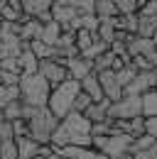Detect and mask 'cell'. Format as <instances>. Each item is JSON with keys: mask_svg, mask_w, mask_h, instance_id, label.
Instances as JSON below:
<instances>
[{"mask_svg": "<svg viewBox=\"0 0 157 159\" xmlns=\"http://www.w3.org/2000/svg\"><path fill=\"white\" fill-rule=\"evenodd\" d=\"M49 144L54 147V152L59 147H69V144H74V147H91V122L81 113L71 110L69 115H64L59 120Z\"/></svg>", "mask_w": 157, "mask_h": 159, "instance_id": "obj_1", "label": "cell"}, {"mask_svg": "<svg viewBox=\"0 0 157 159\" xmlns=\"http://www.w3.org/2000/svg\"><path fill=\"white\" fill-rule=\"evenodd\" d=\"M78 91H81V86H78V81H74V79H66V81H61V83H57V86H52L47 108L61 120L64 115H69V113L74 110V98H76Z\"/></svg>", "mask_w": 157, "mask_h": 159, "instance_id": "obj_2", "label": "cell"}, {"mask_svg": "<svg viewBox=\"0 0 157 159\" xmlns=\"http://www.w3.org/2000/svg\"><path fill=\"white\" fill-rule=\"evenodd\" d=\"M17 86H20V100L22 103L35 105V108H47L52 86L42 79L39 74H22Z\"/></svg>", "mask_w": 157, "mask_h": 159, "instance_id": "obj_3", "label": "cell"}, {"mask_svg": "<svg viewBox=\"0 0 157 159\" xmlns=\"http://www.w3.org/2000/svg\"><path fill=\"white\" fill-rule=\"evenodd\" d=\"M25 122H27V137L35 139L37 144H49L52 135H54V130L59 125V118L49 108H37V113Z\"/></svg>", "mask_w": 157, "mask_h": 159, "instance_id": "obj_4", "label": "cell"}, {"mask_svg": "<svg viewBox=\"0 0 157 159\" xmlns=\"http://www.w3.org/2000/svg\"><path fill=\"white\" fill-rule=\"evenodd\" d=\"M130 144L133 137L125 135V132H113V135H106V137H91V147L103 152L108 159H130Z\"/></svg>", "mask_w": 157, "mask_h": 159, "instance_id": "obj_5", "label": "cell"}, {"mask_svg": "<svg viewBox=\"0 0 157 159\" xmlns=\"http://www.w3.org/2000/svg\"><path fill=\"white\" fill-rule=\"evenodd\" d=\"M137 115H142V98L140 96H125L123 93V98L111 103V108H108L111 120H133Z\"/></svg>", "mask_w": 157, "mask_h": 159, "instance_id": "obj_6", "label": "cell"}, {"mask_svg": "<svg viewBox=\"0 0 157 159\" xmlns=\"http://www.w3.org/2000/svg\"><path fill=\"white\" fill-rule=\"evenodd\" d=\"M37 74L47 81L49 86H57L61 81L69 79V71H66V64L59 59H42L37 64Z\"/></svg>", "mask_w": 157, "mask_h": 159, "instance_id": "obj_7", "label": "cell"}, {"mask_svg": "<svg viewBox=\"0 0 157 159\" xmlns=\"http://www.w3.org/2000/svg\"><path fill=\"white\" fill-rule=\"evenodd\" d=\"M155 86H157V69H150V71H137L135 79L123 88V93H125V96H142V93L152 91Z\"/></svg>", "mask_w": 157, "mask_h": 159, "instance_id": "obj_8", "label": "cell"}, {"mask_svg": "<svg viewBox=\"0 0 157 159\" xmlns=\"http://www.w3.org/2000/svg\"><path fill=\"white\" fill-rule=\"evenodd\" d=\"M96 76H98V83H101V91H103V98H108L111 103H116L118 98H123V86L118 83L113 69H106V71H101Z\"/></svg>", "mask_w": 157, "mask_h": 159, "instance_id": "obj_9", "label": "cell"}, {"mask_svg": "<svg viewBox=\"0 0 157 159\" xmlns=\"http://www.w3.org/2000/svg\"><path fill=\"white\" fill-rule=\"evenodd\" d=\"M125 47H128L130 59H133V57H147L150 52H155V49H157V44L152 39H147V37H137V34H130V39L125 42Z\"/></svg>", "mask_w": 157, "mask_h": 159, "instance_id": "obj_10", "label": "cell"}, {"mask_svg": "<svg viewBox=\"0 0 157 159\" xmlns=\"http://www.w3.org/2000/svg\"><path fill=\"white\" fill-rule=\"evenodd\" d=\"M64 64H66L69 79H74V81H81L83 76L93 74V69H91V61H88V59H83L81 54H78V57H71V59H66Z\"/></svg>", "mask_w": 157, "mask_h": 159, "instance_id": "obj_11", "label": "cell"}, {"mask_svg": "<svg viewBox=\"0 0 157 159\" xmlns=\"http://www.w3.org/2000/svg\"><path fill=\"white\" fill-rule=\"evenodd\" d=\"M42 22L37 17H30V15H22V20H20V39L22 42H32V39H39V34H42Z\"/></svg>", "mask_w": 157, "mask_h": 159, "instance_id": "obj_12", "label": "cell"}, {"mask_svg": "<svg viewBox=\"0 0 157 159\" xmlns=\"http://www.w3.org/2000/svg\"><path fill=\"white\" fill-rule=\"evenodd\" d=\"M108 108H111V100H108V98H101V100H93L81 115L88 120V122H101V120L108 118Z\"/></svg>", "mask_w": 157, "mask_h": 159, "instance_id": "obj_13", "label": "cell"}, {"mask_svg": "<svg viewBox=\"0 0 157 159\" xmlns=\"http://www.w3.org/2000/svg\"><path fill=\"white\" fill-rule=\"evenodd\" d=\"M49 10H52V20L59 22V25H61V30H66V27H69V22L78 15L74 5H59V2H54Z\"/></svg>", "mask_w": 157, "mask_h": 159, "instance_id": "obj_14", "label": "cell"}, {"mask_svg": "<svg viewBox=\"0 0 157 159\" xmlns=\"http://www.w3.org/2000/svg\"><path fill=\"white\" fill-rule=\"evenodd\" d=\"M37 64H39V59L32 54V49L25 44V49L17 54V69H20V74H37Z\"/></svg>", "mask_w": 157, "mask_h": 159, "instance_id": "obj_15", "label": "cell"}, {"mask_svg": "<svg viewBox=\"0 0 157 159\" xmlns=\"http://www.w3.org/2000/svg\"><path fill=\"white\" fill-rule=\"evenodd\" d=\"M78 86H81V91H83L86 96H91V100H101V98H103V91H101V83H98L96 74L83 76V79L78 81Z\"/></svg>", "mask_w": 157, "mask_h": 159, "instance_id": "obj_16", "label": "cell"}, {"mask_svg": "<svg viewBox=\"0 0 157 159\" xmlns=\"http://www.w3.org/2000/svg\"><path fill=\"white\" fill-rule=\"evenodd\" d=\"M59 34H61V25L59 22H54V20H49L44 27H42V34H39V39L44 42L47 47H54L59 42Z\"/></svg>", "mask_w": 157, "mask_h": 159, "instance_id": "obj_17", "label": "cell"}, {"mask_svg": "<svg viewBox=\"0 0 157 159\" xmlns=\"http://www.w3.org/2000/svg\"><path fill=\"white\" fill-rule=\"evenodd\" d=\"M93 15L98 20H108V17H118V7L113 0H96L93 2Z\"/></svg>", "mask_w": 157, "mask_h": 159, "instance_id": "obj_18", "label": "cell"}, {"mask_svg": "<svg viewBox=\"0 0 157 159\" xmlns=\"http://www.w3.org/2000/svg\"><path fill=\"white\" fill-rule=\"evenodd\" d=\"M15 142H17V159H32V157H37L39 144L35 142V139H30V137H17Z\"/></svg>", "mask_w": 157, "mask_h": 159, "instance_id": "obj_19", "label": "cell"}, {"mask_svg": "<svg viewBox=\"0 0 157 159\" xmlns=\"http://www.w3.org/2000/svg\"><path fill=\"white\" fill-rule=\"evenodd\" d=\"M20 2H22V12L30 15V17H35V15L49 10L54 5V0H20Z\"/></svg>", "mask_w": 157, "mask_h": 159, "instance_id": "obj_20", "label": "cell"}, {"mask_svg": "<svg viewBox=\"0 0 157 159\" xmlns=\"http://www.w3.org/2000/svg\"><path fill=\"white\" fill-rule=\"evenodd\" d=\"M157 32V17H145V15H137V37H147L152 39Z\"/></svg>", "mask_w": 157, "mask_h": 159, "instance_id": "obj_21", "label": "cell"}, {"mask_svg": "<svg viewBox=\"0 0 157 159\" xmlns=\"http://www.w3.org/2000/svg\"><path fill=\"white\" fill-rule=\"evenodd\" d=\"M96 37H98V39H103L106 44H111V42H113V37H116V17H108V20H98Z\"/></svg>", "mask_w": 157, "mask_h": 159, "instance_id": "obj_22", "label": "cell"}, {"mask_svg": "<svg viewBox=\"0 0 157 159\" xmlns=\"http://www.w3.org/2000/svg\"><path fill=\"white\" fill-rule=\"evenodd\" d=\"M116 30H123V32H130V34H135V32H137V12L118 15V17H116Z\"/></svg>", "mask_w": 157, "mask_h": 159, "instance_id": "obj_23", "label": "cell"}, {"mask_svg": "<svg viewBox=\"0 0 157 159\" xmlns=\"http://www.w3.org/2000/svg\"><path fill=\"white\" fill-rule=\"evenodd\" d=\"M140 98H142V118L157 115V88L147 91V93H142Z\"/></svg>", "mask_w": 157, "mask_h": 159, "instance_id": "obj_24", "label": "cell"}, {"mask_svg": "<svg viewBox=\"0 0 157 159\" xmlns=\"http://www.w3.org/2000/svg\"><path fill=\"white\" fill-rule=\"evenodd\" d=\"M27 42L22 39H12V42H0V59H10V57H17L20 52L25 49Z\"/></svg>", "mask_w": 157, "mask_h": 159, "instance_id": "obj_25", "label": "cell"}, {"mask_svg": "<svg viewBox=\"0 0 157 159\" xmlns=\"http://www.w3.org/2000/svg\"><path fill=\"white\" fill-rule=\"evenodd\" d=\"M113 59H116V54L108 49V52H103V54H98L96 59L91 61V69H93V74H101V71H106V69H111L113 66Z\"/></svg>", "mask_w": 157, "mask_h": 159, "instance_id": "obj_26", "label": "cell"}, {"mask_svg": "<svg viewBox=\"0 0 157 159\" xmlns=\"http://www.w3.org/2000/svg\"><path fill=\"white\" fill-rule=\"evenodd\" d=\"M93 39H96V32H88V30H76V32H74V44H76L78 54H81L83 49H88V47L93 44Z\"/></svg>", "mask_w": 157, "mask_h": 159, "instance_id": "obj_27", "label": "cell"}, {"mask_svg": "<svg viewBox=\"0 0 157 159\" xmlns=\"http://www.w3.org/2000/svg\"><path fill=\"white\" fill-rule=\"evenodd\" d=\"M27 47L32 49V54L37 57L39 61L42 59H52V47H47L42 39H32V42H27Z\"/></svg>", "mask_w": 157, "mask_h": 159, "instance_id": "obj_28", "label": "cell"}, {"mask_svg": "<svg viewBox=\"0 0 157 159\" xmlns=\"http://www.w3.org/2000/svg\"><path fill=\"white\" fill-rule=\"evenodd\" d=\"M103 52H108V44L96 37V39H93V44H91L88 49H83V52H81V57H83V59H88V61H93L98 54H103Z\"/></svg>", "mask_w": 157, "mask_h": 159, "instance_id": "obj_29", "label": "cell"}, {"mask_svg": "<svg viewBox=\"0 0 157 159\" xmlns=\"http://www.w3.org/2000/svg\"><path fill=\"white\" fill-rule=\"evenodd\" d=\"M0 110H2V118L10 120V122H12V120H20V115H22V100H10V103L2 105Z\"/></svg>", "mask_w": 157, "mask_h": 159, "instance_id": "obj_30", "label": "cell"}, {"mask_svg": "<svg viewBox=\"0 0 157 159\" xmlns=\"http://www.w3.org/2000/svg\"><path fill=\"white\" fill-rule=\"evenodd\" d=\"M118 7V15H128V12H137L142 5H145V0H113Z\"/></svg>", "mask_w": 157, "mask_h": 159, "instance_id": "obj_31", "label": "cell"}, {"mask_svg": "<svg viewBox=\"0 0 157 159\" xmlns=\"http://www.w3.org/2000/svg\"><path fill=\"white\" fill-rule=\"evenodd\" d=\"M135 74H137V69L133 66V61H130V64H125L123 69H118V71H116V79H118V83H120V86L125 88V86H128L130 81L135 79Z\"/></svg>", "mask_w": 157, "mask_h": 159, "instance_id": "obj_32", "label": "cell"}, {"mask_svg": "<svg viewBox=\"0 0 157 159\" xmlns=\"http://www.w3.org/2000/svg\"><path fill=\"white\" fill-rule=\"evenodd\" d=\"M128 135H130L133 139L145 135V118H142V115H137V118L128 120Z\"/></svg>", "mask_w": 157, "mask_h": 159, "instance_id": "obj_33", "label": "cell"}, {"mask_svg": "<svg viewBox=\"0 0 157 159\" xmlns=\"http://www.w3.org/2000/svg\"><path fill=\"white\" fill-rule=\"evenodd\" d=\"M0 159H17V142L15 139L0 142Z\"/></svg>", "mask_w": 157, "mask_h": 159, "instance_id": "obj_34", "label": "cell"}, {"mask_svg": "<svg viewBox=\"0 0 157 159\" xmlns=\"http://www.w3.org/2000/svg\"><path fill=\"white\" fill-rule=\"evenodd\" d=\"M78 30H88V32H96L98 30V17L93 12H86V15H78Z\"/></svg>", "mask_w": 157, "mask_h": 159, "instance_id": "obj_35", "label": "cell"}, {"mask_svg": "<svg viewBox=\"0 0 157 159\" xmlns=\"http://www.w3.org/2000/svg\"><path fill=\"white\" fill-rule=\"evenodd\" d=\"M130 159H157V139L150 147H145V149H140V152H133Z\"/></svg>", "mask_w": 157, "mask_h": 159, "instance_id": "obj_36", "label": "cell"}, {"mask_svg": "<svg viewBox=\"0 0 157 159\" xmlns=\"http://www.w3.org/2000/svg\"><path fill=\"white\" fill-rule=\"evenodd\" d=\"M91 103H93V100H91V96H86L83 91H78L76 98H74V110H76V113H83V110H86Z\"/></svg>", "mask_w": 157, "mask_h": 159, "instance_id": "obj_37", "label": "cell"}, {"mask_svg": "<svg viewBox=\"0 0 157 159\" xmlns=\"http://www.w3.org/2000/svg\"><path fill=\"white\" fill-rule=\"evenodd\" d=\"M20 76L22 74H15V71H2L0 69V86H17Z\"/></svg>", "mask_w": 157, "mask_h": 159, "instance_id": "obj_38", "label": "cell"}, {"mask_svg": "<svg viewBox=\"0 0 157 159\" xmlns=\"http://www.w3.org/2000/svg\"><path fill=\"white\" fill-rule=\"evenodd\" d=\"M7 139H15L12 122L10 120H0V142H7Z\"/></svg>", "mask_w": 157, "mask_h": 159, "instance_id": "obj_39", "label": "cell"}, {"mask_svg": "<svg viewBox=\"0 0 157 159\" xmlns=\"http://www.w3.org/2000/svg\"><path fill=\"white\" fill-rule=\"evenodd\" d=\"M93 2H96V0H71V5L76 7V12H78V15L93 12Z\"/></svg>", "mask_w": 157, "mask_h": 159, "instance_id": "obj_40", "label": "cell"}, {"mask_svg": "<svg viewBox=\"0 0 157 159\" xmlns=\"http://www.w3.org/2000/svg\"><path fill=\"white\" fill-rule=\"evenodd\" d=\"M137 15H145V17H157V0H145V5L137 10Z\"/></svg>", "mask_w": 157, "mask_h": 159, "instance_id": "obj_41", "label": "cell"}, {"mask_svg": "<svg viewBox=\"0 0 157 159\" xmlns=\"http://www.w3.org/2000/svg\"><path fill=\"white\" fill-rule=\"evenodd\" d=\"M145 135H150V137L157 139V115L145 118Z\"/></svg>", "mask_w": 157, "mask_h": 159, "instance_id": "obj_42", "label": "cell"}, {"mask_svg": "<svg viewBox=\"0 0 157 159\" xmlns=\"http://www.w3.org/2000/svg\"><path fill=\"white\" fill-rule=\"evenodd\" d=\"M12 132H15V139L17 137H27V122L20 118V120H12Z\"/></svg>", "mask_w": 157, "mask_h": 159, "instance_id": "obj_43", "label": "cell"}, {"mask_svg": "<svg viewBox=\"0 0 157 159\" xmlns=\"http://www.w3.org/2000/svg\"><path fill=\"white\" fill-rule=\"evenodd\" d=\"M35 17H37L42 25H47V22L52 20V10H44V12H39V15H35Z\"/></svg>", "mask_w": 157, "mask_h": 159, "instance_id": "obj_44", "label": "cell"}, {"mask_svg": "<svg viewBox=\"0 0 157 159\" xmlns=\"http://www.w3.org/2000/svg\"><path fill=\"white\" fill-rule=\"evenodd\" d=\"M145 59L150 61V66H152V69H157V49H155V52H150V54H147Z\"/></svg>", "mask_w": 157, "mask_h": 159, "instance_id": "obj_45", "label": "cell"}, {"mask_svg": "<svg viewBox=\"0 0 157 159\" xmlns=\"http://www.w3.org/2000/svg\"><path fill=\"white\" fill-rule=\"evenodd\" d=\"M44 159H61V154H59V152H54V154H49V157H44Z\"/></svg>", "mask_w": 157, "mask_h": 159, "instance_id": "obj_46", "label": "cell"}, {"mask_svg": "<svg viewBox=\"0 0 157 159\" xmlns=\"http://www.w3.org/2000/svg\"><path fill=\"white\" fill-rule=\"evenodd\" d=\"M54 2H59V5H71V0H54Z\"/></svg>", "mask_w": 157, "mask_h": 159, "instance_id": "obj_47", "label": "cell"}, {"mask_svg": "<svg viewBox=\"0 0 157 159\" xmlns=\"http://www.w3.org/2000/svg\"><path fill=\"white\" fill-rule=\"evenodd\" d=\"M5 2H7V0H0V10H2V7H5Z\"/></svg>", "mask_w": 157, "mask_h": 159, "instance_id": "obj_48", "label": "cell"}, {"mask_svg": "<svg viewBox=\"0 0 157 159\" xmlns=\"http://www.w3.org/2000/svg\"><path fill=\"white\" fill-rule=\"evenodd\" d=\"M0 25H2V22H0Z\"/></svg>", "mask_w": 157, "mask_h": 159, "instance_id": "obj_49", "label": "cell"}, {"mask_svg": "<svg viewBox=\"0 0 157 159\" xmlns=\"http://www.w3.org/2000/svg\"><path fill=\"white\" fill-rule=\"evenodd\" d=\"M155 88H157V86H155Z\"/></svg>", "mask_w": 157, "mask_h": 159, "instance_id": "obj_50", "label": "cell"}]
</instances>
